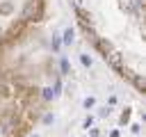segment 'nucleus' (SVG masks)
I'll use <instances>...</instances> for the list:
<instances>
[{
	"label": "nucleus",
	"instance_id": "obj_1",
	"mask_svg": "<svg viewBox=\"0 0 146 137\" xmlns=\"http://www.w3.org/2000/svg\"><path fill=\"white\" fill-rule=\"evenodd\" d=\"M96 53L137 94L144 91V0H68Z\"/></svg>",
	"mask_w": 146,
	"mask_h": 137
},
{
	"label": "nucleus",
	"instance_id": "obj_2",
	"mask_svg": "<svg viewBox=\"0 0 146 137\" xmlns=\"http://www.w3.org/2000/svg\"><path fill=\"white\" fill-rule=\"evenodd\" d=\"M43 91L34 78L0 64V137H25L39 121Z\"/></svg>",
	"mask_w": 146,
	"mask_h": 137
},
{
	"label": "nucleus",
	"instance_id": "obj_3",
	"mask_svg": "<svg viewBox=\"0 0 146 137\" xmlns=\"http://www.w3.org/2000/svg\"><path fill=\"white\" fill-rule=\"evenodd\" d=\"M46 16V0H0V64Z\"/></svg>",
	"mask_w": 146,
	"mask_h": 137
}]
</instances>
